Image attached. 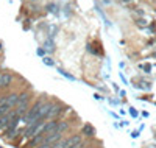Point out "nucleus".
Segmentation results:
<instances>
[{
	"instance_id": "1",
	"label": "nucleus",
	"mask_w": 156,
	"mask_h": 148,
	"mask_svg": "<svg viewBox=\"0 0 156 148\" xmlns=\"http://www.w3.org/2000/svg\"><path fill=\"white\" fill-rule=\"evenodd\" d=\"M42 104H44V101H36L30 109H28V112L25 114V117H23V122H25V125H30V123H33V122H36V120L41 117V109H42Z\"/></svg>"
},
{
	"instance_id": "2",
	"label": "nucleus",
	"mask_w": 156,
	"mask_h": 148,
	"mask_svg": "<svg viewBox=\"0 0 156 148\" xmlns=\"http://www.w3.org/2000/svg\"><path fill=\"white\" fill-rule=\"evenodd\" d=\"M28 109H30V95L28 93H22V95H19L14 114L19 115V117H25V114L28 112Z\"/></svg>"
},
{
	"instance_id": "3",
	"label": "nucleus",
	"mask_w": 156,
	"mask_h": 148,
	"mask_svg": "<svg viewBox=\"0 0 156 148\" xmlns=\"http://www.w3.org/2000/svg\"><path fill=\"white\" fill-rule=\"evenodd\" d=\"M42 126H44V120H42V118H37L36 122L30 123L27 128L23 129V136L27 137V139H31V137H34L36 134L42 129Z\"/></svg>"
},
{
	"instance_id": "4",
	"label": "nucleus",
	"mask_w": 156,
	"mask_h": 148,
	"mask_svg": "<svg viewBox=\"0 0 156 148\" xmlns=\"http://www.w3.org/2000/svg\"><path fill=\"white\" fill-rule=\"evenodd\" d=\"M17 100H19L17 93H9V95H5V97L0 98V104H5V106H8L9 109H11L12 106L17 104Z\"/></svg>"
},
{
	"instance_id": "5",
	"label": "nucleus",
	"mask_w": 156,
	"mask_h": 148,
	"mask_svg": "<svg viewBox=\"0 0 156 148\" xmlns=\"http://www.w3.org/2000/svg\"><path fill=\"white\" fill-rule=\"evenodd\" d=\"M58 120L56 118H53V120H50V122L48 123H45L44 126H42V129H41V132L44 134V136H48V134L50 132H53L55 129H56V126H58Z\"/></svg>"
},
{
	"instance_id": "6",
	"label": "nucleus",
	"mask_w": 156,
	"mask_h": 148,
	"mask_svg": "<svg viewBox=\"0 0 156 148\" xmlns=\"http://www.w3.org/2000/svg\"><path fill=\"white\" fill-rule=\"evenodd\" d=\"M12 83V75L11 73H0V89H5Z\"/></svg>"
},
{
	"instance_id": "7",
	"label": "nucleus",
	"mask_w": 156,
	"mask_h": 148,
	"mask_svg": "<svg viewBox=\"0 0 156 148\" xmlns=\"http://www.w3.org/2000/svg\"><path fill=\"white\" fill-rule=\"evenodd\" d=\"M14 115H16L14 111H11V112H8V114H5V115L0 117V129H3L5 126H8L9 122H11V118L14 117Z\"/></svg>"
},
{
	"instance_id": "8",
	"label": "nucleus",
	"mask_w": 156,
	"mask_h": 148,
	"mask_svg": "<svg viewBox=\"0 0 156 148\" xmlns=\"http://www.w3.org/2000/svg\"><path fill=\"white\" fill-rule=\"evenodd\" d=\"M62 112V106L61 104H51V107H50V115H48V118H56L59 114Z\"/></svg>"
},
{
	"instance_id": "9",
	"label": "nucleus",
	"mask_w": 156,
	"mask_h": 148,
	"mask_svg": "<svg viewBox=\"0 0 156 148\" xmlns=\"http://www.w3.org/2000/svg\"><path fill=\"white\" fill-rule=\"evenodd\" d=\"M81 132L84 134L86 137H94V136H95V128H94L92 125H84V126L81 128Z\"/></svg>"
},
{
	"instance_id": "10",
	"label": "nucleus",
	"mask_w": 156,
	"mask_h": 148,
	"mask_svg": "<svg viewBox=\"0 0 156 148\" xmlns=\"http://www.w3.org/2000/svg\"><path fill=\"white\" fill-rule=\"evenodd\" d=\"M67 128H69V122H59L55 131H56V132H59V134H64Z\"/></svg>"
},
{
	"instance_id": "11",
	"label": "nucleus",
	"mask_w": 156,
	"mask_h": 148,
	"mask_svg": "<svg viewBox=\"0 0 156 148\" xmlns=\"http://www.w3.org/2000/svg\"><path fill=\"white\" fill-rule=\"evenodd\" d=\"M142 69H144L145 72H150V70H151V67H150L148 64H144V65H142Z\"/></svg>"
},
{
	"instance_id": "12",
	"label": "nucleus",
	"mask_w": 156,
	"mask_h": 148,
	"mask_svg": "<svg viewBox=\"0 0 156 148\" xmlns=\"http://www.w3.org/2000/svg\"><path fill=\"white\" fill-rule=\"evenodd\" d=\"M137 23H139V25H147V22H145L144 19H139V20H137Z\"/></svg>"
},
{
	"instance_id": "13",
	"label": "nucleus",
	"mask_w": 156,
	"mask_h": 148,
	"mask_svg": "<svg viewBox=\"0 0 156 148\" xmlns=\"http://www.w3.org/2000/svg\"><path fill=\"white\" fill-rule=\"evenodd\" d=\"M44 61H45V64H48V65H51V64H53V62H51V59H50V58H45Z\"/></svg>"
},
{
	"instance_id": "14",
	"label": "nucleus",
	"mask_w": 156,
	"mask_h": 148,
	"mask_svg": "<svg viewBox=\"0 0 156 148\" xmlns=\"http://www.w3.org/2000/svg\"><path fill=\"white\" fill-rule=\"evenodd\" d=\"M129 112H131V115H133V117H136V115H137V112L133 109V107H131V111H129Z\"/></svg>"
},
{
	"instance_id": "15",
	"label": "nucleus",
	"mask_w": 156,
	"mask_h": 148,
	"mask_svg": "<svg viewBox=\"0 0 156 148\" xmlns=\"http://www.w3.org/2000/svg\"><path fill=\"white\" fill-rule=\"evenodd\" d=\"M37 148H51V146H44V145H39Z\"/></svg>"
},
{
	"instance_id": "16",
	"label": "nucleus",
	"mask_w": 156,
	"mask_h": 148,
	"mask_svg": "<svg viewBox=\"0 0 156 148\" xmlns=\"http://www.w3.org/2000/svg\"><path fill=\"white\" fill-rule=\"evenodd\" d=\"M30 2H37V0H30Z\"/></svg>"
},
{
	"instance_id": "17",
	"label": "nucleus",
	"mask_w": 156,
	"mask_h": 148,
	"mask_svg": "<svg viewBox=\"0 0 156 148\" xmlns=\"http://www.w3.org/2000/svg\"><path fill=\"white\" fill-rule=\"evenodd\" d=\"M154 137H156V134H154Z\"/></svg>"
},
{
	"instance_id": "18",
	"label": "nucleus",
	"mask_w": 156,
	"mask_h": 148,
	"mask_svg": "<svg viewBox=\"0 0 156 148\" xmlns=\"http://www.w3.org/2000/svg\"><path fill=\"white\" fill-rule=\"evenodd\" d=\"M0 48H2V47H0Z\"/></svg>"
}]
</instances>
